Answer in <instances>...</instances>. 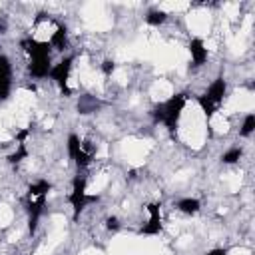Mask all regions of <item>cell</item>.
Segmentation results:
<instances>
[{
  "label": "cell",
  "instance_id": "3",
  "mask_svg": "<svg viewBox=\"0 0 255 255\" xmlns=\"http://www.w3.org/2000/svg\"><path fill=\"white\" fill-rule=\"evenodd\" d=\"M72 62L74 58H66L62 62H58L56 66H52L50 70V78L62 88V92L66 96H70V88H68V78H70V70H72Z\"/></svg>",
  "mask_w": 255,
  "mask_h": 255
},
{
  "label": "cell",
  "instance_id": "20",
  "mask_svg": "<svg viewBox=\"0 0 255 255\" xmlns=\"http://www.w3.org/2000/svg\"><path fill=\"white\" fill-rule=\"evenodd\" d=\"M114 68H116V64H114L112 60H106V62H104V66H102L104 74H112V72H114Z\"/></svg>",
  "mask_w": 255,
  "mask_h": 255
},
{
  "label": "cell",
  "instance_id": "1",
  "mask_svg": "<svg viewBox=\"0 0 255 255\" xmlns=\"http://www.w3.org/2000/svg\"><path fill=\"white\" fill-rule=\"evenodd\" d=\"M183 108H185V96H183V94H175V96H171L167 102L159 104V106L153 110V118H155L157 122H163L169 131H175Z\"/></svg>",
  "mask_w": 255,
  "mask_h": 255
},
{
  "label": "cell",
  "instance_id": "15",
  "mask_svg": "<svg viewBox=\"0 0 255 255\" xmlns=\"http://www.w3.org/2000/svg\"><path fill=\"white\" fill-rule=\"evenodd\" d=\"M253 129H255V114H247L245 120H243L241 129H239V133H241V135H249Z\"/></svg>",
  "mask_w": 255,
  "mask_h": 255
},
{
  "label": "cell",
  "instance_id": "5",
  "mask_svg": "<svg viewBox=\"0 0 255 255\" xmlns=\"http://www.w3.org/2000/svg\"><path fill=\"white\" fill-rule=\"evenodd\" d=\"M225 90H227L225 80H223V78H217V80H213V82L209 84V88H207V92H205L203 96H205V100H209L215 108H219V104H221L223 98H225Z\"/></svg>",
  "mask_w": 255,
  "mask_h": 255
},
{
  "label": "cell",
  "instance_id": "9",
  "mask_svg": "<svg viewBox=\"0 0 255 255\" xmlns=\"http://www.w3.org/2000/svg\"><path fill=\"white\" fill-rule=\"evenodd\" d=\"M50 70H52L50 58H34V60L30 62V74L36 76V78H46V76H50Z\"/></svg>",
  "mask_w": 255,
  "mask_h": 255
},
{
  "label": "cell",
  "instance_id": "13",
  "mask_svg": "<svg viewBox=\"0 0 255 255\" xmlns=\"http://www.w3.org/2000/svg\"><path fill=\"white\" fill-rule=\"evenodd\" d=\"M145 20H147V24H151V26H159V24H163V22L167 20V14L161 12V10H151Z\"/></svg>",
  "mask_w": 255,
  "mask_h": 255
},
{
  "label": "cell",
  "instance_id": "17",
  "mask_svg": "<svg viewBox=\"0 0 255 255\" xmlns=\"http://www.w3.org/2000/svg\"><path fill=\"white\" fill-rule=\"evenodd\" d=\"M239 157H241V149L233 147V149H229V151H225V153H223L221 161H223V163H235Z\"/></svg>",
  "mask_w": 255,
  "mask_h": 255
},
{
  "label": "cell",
  "instance_id": "8",
  "mask_svg": "<svg viewBox=\"0 0 255 255\" xmlns=\"http://www.w3.org/2000/svg\"><path fill=\"white\" fill-rule=\"evenodd\" d=\"M189 54H191L193 66H201L207 60V48H205V44H203L201 38H193L189 42Z\"/></svg>",
  "mask_w": 255,
  "mask_h": 255
},
{
  "label": "cell",
  "instance_id": "4",
  "mask_svg": "<svg viewBox=\"0 0 255 255\" xmlns=\"http://www.w3.org/2000/svg\"><path fill=\"white\" fill-rule=\"evenodd\" d=\"M12 88V64L8 56H0V100H6Z\"/></svg>",
  "mask_w": 255,
  "mask_h": 255
},
{
  "label": "cell",
  "instance_id": "7",
  "mask_svg": "<svg viewBox=\"0 0 255 255\" xmlns=\"http://www.w3.org/2000/svg\"><path fill=\"white\" fill-rule=\"evenodd\" d=\"M22 46L28 50V54L34 58H50V42H36V40H26L22 42Z\"/></svg>",
  "mask_w": 255,
  "mask_h": 255
},
{
  "label": "cell",
  "instance_id": "19",
  "mask_svg": "<svg viewBox=\"0 0 255 255\" xmlns=\"http://www.w3.org/2000/svg\"><path fill=\"white\" fill-rule=\"evenodd\" d=\"M106 227H108V229H118V227H120L118 217H108V219H106Z\"/></svg>",
  "mask_w": 255,
  "mask_h": 255
},
{
  "label": "cell",
  "instance_id": "12",
  "mask_svg": "<svg viewBox=\"0 0 255 255\" xmlns=\"http://www.w3.org/2000/svg\"><path fill=\"white\" fill-rule=\"evenodd\" d=\"M50 46H54L56 50H64V46H66V28L64 26L56 28V32L50 38Z\"/></svg>",
  "mask_w": 255,
  "mask_h": 255
},
{
  "label": "cell",
  "instance_id": "14",
  "mask_svg": "<svg viewBox=\"0 0 255 255\" xmlns=\"http://www.w3.org/2000/svg\"><path fill=\"white\" fill-rule=\"evenodd\" d=\"M82 151V143H80V137L78 135H70L68 137V153L72 159H76V155Z\"/></svg>",
  "mask_w": 255,
  "mask_h": 255
},
{
  "label": "cell",
  "instance_id": "18",
  "mask_svg": "<svg viewBox=\"0 0 255 255\" xmlns=\"http://www.w3.org/2000/svg\"><path fill=\"white\" fill-rule=\"evenodd\" d=\"M24 157H28V151H26V147H24V143H20V147H18V151H16V153H12V155L8 157V161H10V163H18V161H22Z\"/></svg>",
  "mask_w": 255,
  "mask_h": 255
},
{
  "label": "cell",
  "instance_id": "21",
  "mask_svg": "<svg viewBox=\"0 0 255 255\" xmlns=\"http://www.w3.org/2000/svg\"><path fill=\"white\" fill-rule=\"evenodd\" d=\"M205 255H227V249H223V247H217V249H211V251H207Z\"/></svg>",
  "mask_w": 255,
  "mask_h": 255
},
{
  "label": "cell",
  "instance_id": "2",
  "mask_svg": "<svg viewBox=\"0 0 255 255\" xmlns=\"http://www.w3.org/2000/svg\"><path fill=\"white\" fill-rule=\"evenodd\" d=\"M68 199H70V203H72V207H74V217H78L80 211H82L90 201H96V199H98V195H88V193H86V179L80 177V175H76L74 181H72V193H70Z\"/></svg>",
  "mask_w": 255,
  "mask_h": 255
},
{
  "label": "cell",
  "instance_id": "11",
  "mask_svg": "<svg viewBox=\"0 0 255 255\" xmlns=\"http://www.w3.org/2000/svg\"><path fill=\"white\" fill-rule=\"evenodd\" d=\"M50 187H52V185H50L46 179H40V181H36V183H32V185H30V189H28V197H40V195H48Z\"/></svg>",
  "mask_w": 255,
  "mask_h": 255
},
{
  "label": "cell",
  "instance_id": "10",
  "mask_svg": "<svg viewBox=\"0 0 255 255\" xmlns=\"http://www.w3.org/2000/svg\"><path fill=\"white\" fill-rule=\"evenodd\" d=\"M177 209L181 213H187V215H193L199 211V201L193 199V197H185V199H179L177 201Z\"/></svg>",
  "mask_w": 255,
  "mask_h": 255
},
{
  "label": "cell",
  "instance_id": "6",
  "mask_svg": "<svg viewBox=\"0 0 255 255\" xmlns=\"http://www.w3.org/2000/svg\"><path fill=\"white\" fill-rule=\"evenodd\" d=\"M147 211H149V219H147V223L141 227V233H145V235H155V233H159V229H161L159 205H157V203H149V205H147Z\"/></svg>",
  "mask_w": 255,
  "mask_h": 255
},
{
  "label": "cell",
  "instance_id": "16",
  "mask_svg": "<svg viewBox=\"0 0 255 255\" xmlns=\"http://www.w3.org/2000/svg\"><path fill=\"white\" fill-rule=\"evenodd\" d=\"M197 104H199V108L203 110V114H205L207 118H211V116L217 112V108H215L209 100H205V96H199V98H197Z\"/></svg>",
  "mask_w": 255,
  "mask_h": 255
}]
</instances>
